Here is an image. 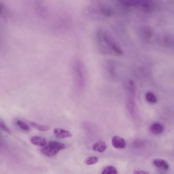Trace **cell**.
<instances>
[{"label":"cell","mask_w":174,"mask_h":174,"mask_svg":"<svg viewBox=\"0 0 174 174\" xmlns=\"http://www.w3.org/2000/svg\"><path fill=\"white\" fill-rule=\"evenodd\" d=\"M96 39L98 49L101 54L117 56L123 54L120 46L107 31L99 29L96 34Z\"/></svg>","instance_id":"6da1fadb"},{"label":"cell","mask_w":174,"mask_h":174,"mask_svg":"<svg viewBox=\"0 0 174 174\" xmlns=\"http://www.w3.org/2000/svg\"><path fill=\"white\" fill-rule=\"evenodd\" d=\"M66 146L63 143L57 141H50L48 145L41 150V152L47 157H51L56 154L62 149L65 148Z\"/></svg>","instance_id":"7a4b0ae2"},{"label":"cell","mask_w":174,"mask_h":174,"mask_svg":"<svg viewBox=\"0 0 174 174\" xmlns=\"http://www.w3.org/2000/svg\"><path fill=\"white\" fill-rule=\"evenodd\" d=\"M98 10L100 13L105 17H110L113 16L114 11L110 6L105 4H100L98 5Z\"/></svg>","instance_id":"3957f363"},{"label":"cell","mask_w":174,"mask_h":174,"mask_svg":"<svg viewBox=\"0 0 174 174\" xmlns=\"http://www.w3.org/2000/svg\"><path fill=\"white\" fill-rule=\"evenodd\" d=\"M112 144L114 148L123 149L126 145V141L123 138L118 136H114L112 138Z\"/></svg>","instance_id":"277c9868"},{"label":"cell","mask_w":174,"mask_h":174,"mask_svg":"<svg viewBox=\"0 0 174 174\" xmlns=\"http://www.w3.org/2000/svg\"><path fill=\"white\" fill-rule=\"evenodd\" d=\"M54 134L57 138H64L72 137L71 133L63 129L57 128L54 130Z\"/></svg>","instance_id":"5b68a950"},{"label":"cell","mask_w":174,"mask_h":174,"mask_svg":"<svg viewBox=\"0 0 174 174\" xmlns=\"http://www.w3.org/2000/svg\"><path fill=\"white\" fill-rule=\"evenodd\" d=\"M154 165L159 169L167 170L169 169V165L167 162L162 159H156L153 161Z\"/></svg>","instance_id":"8992f818"},{"label":"cell","mask_w":174,"mask_h":174,"mask_svg":"<svg viewBox=\"0 0 174 174\" xmlns=\"http://www.w3.org/2000/svg\"><path fill=\"white\" fill-rule=\"evenodd\" d=\"M107 145L104 141L100 140L94 144L93 149L94 151L102 153L107 149Z\"/></svg>","instance_id":"52a82bcc"},{"label":"cell","mask_w":174,"mask_h":174,"mask_svg":"<svg viewBox=\"0 0 174 174\" xmlns=\"http://www.w3.org/2000/svg\"><path fill=\"white\" fill-rule=\"evenodd\" d=\"M31 141L32 144L34 145L40 147H44L46 144V141L45 138L39 136L32 137Z\"/></svg>","instance_id":"ba28073f"},{"label":"cell","mask_w":174,"mask_h":174,"mask_svg":"<svg viewBox=\"0 0 174 174\" xmlns=\"http://www.w3.org/2000/svg\"><path fill=\"white\" fill-rule=\"evenodd\" d=\"M150 130L153 133L155 134H160L163 132V126L160 124L154 123L151 126Z\"/></svg>","instance_id":"9c48e42d"},{"label":"cell","mask_w":174,"mask_h":174,"mask_svg":"<svg viewBox=\"0 0 174 174\" xmlns=\"http://www.w3.org/2000/svg\"><path fill=\"white\" fill-rule=\"evenodd\" d=\"M30 125L34 128L41 131H46L50 129V127L47 125L39 124L34 122H30Z\"/></svg>","instance_id":"30bf717a"},{"label":"cell","mask_w":174,"mask_h":174,"mask_svg":"<svg viewBox=\"0 0 174 174\" xmlns=\"http://www.w3.org/2000/svg\"><path fill=\"white\" fill-rule=\"evenodd\" d=\"M101 174H118V171L113 166H108L103 170Z\"/></svg>","instance_id":"8fae6325"},{"label":"cell","mask_w":174,"mask_h":174,"mask_svg":"<svg viewBox=\"0 0 174 174\" xmlns=\"http://www.w3.org/2000/svg\"><path fill=\"white\" fill-rule=\"evenodd\" d=\"M98 158L96 157H90L85 159L84 163L88 165L95 164L98 162Z\"/></svg>","instance_id":"7c38bea8"},{"label":"cell","mask_w":174,"mask_h":174,"mask_svg":"<svg viewBox=\"0 0 174 174\" xmlns=\"http://www.w3.org/2000/svg\"><path fill=\"white\" fill-rule=\"evenodd\" d=\"M146 98L147 101L151 104H155L157 102V98L156 96L151 92H149L146 94Z\"/></svg>","instance_id":"4fadbf2b"},{"label":"cell","mask_w":174,"mask_h":174,"mask_svg":"<svg viewBox=\"0 0 174 174\" xmlns=\"http://www.w3.org/2000/svg\"><path fill=\"white\" fill-rule=\"evenodd\" d=\"M16 124L20 129L25 131H28L30 130L29 126L21 120H17Z\"/></svg>","instance_id":"5bb4252c"},{"label":"cell","mask_w":174,"mask_h":174,"mask_svg":"<svg viewBox=\"0 0 174 174\" xmlns=\"http://www.w3.org/2000/svg\"><path fill=\"white\" fill-rule=\"evenodd\" d=\"M0 127L2 131L8 134L11 133L10 129L5 125L4 122L1 119L0 120Z\"/></svg>","instance_id":"9a60e30c"},{"label":"cell","mask_w":174,"mask_h":174,"mask_svg":"<svg viewBox=\"0 0 174 174\" xmlns=\"http://www.w3.org/2000/svg\"><path fill=\"white\" fill-rule=\"evenodd\" d=\"M134 174H150L149 172L142 170L136 169L133 171Z\"/></svg>","instance_id":"2e32d148"}]
</instances>
